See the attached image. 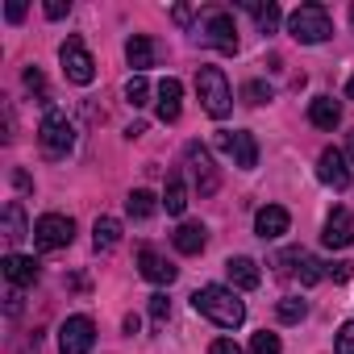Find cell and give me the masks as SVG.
<instances>
[{
	"label": "cell",
	"mask_w": 354,
	"mask_h": 354,
	"mask_svg": "<svg viewBox=\"0 0 354 354\" xmlns=\"http://www.w3.org/2000/svg\"><path fill=\"white\" fill-rule=\"evenodd\" d=\"M192 308H196L201 317H209L213 325H221V329H238V325L246 321V304L234 296V288H221V283L201 288V292L192 296Z\"/></svg>",
	"instance_id": "1"
},
{
	"label": "cell",
	"mask_w": 354,
	"mask_h": 354,
	"mask_svg": "<svg viewBox=\"0 0 354 354\" xmlns=\"http://www.w3.org/2000/svg\"><path fill=\"white\" fill-rule=\"evenodd\" d=\"M196 96H201L205 113L217 117V121L230 117V109H234V92H230V80H225L221 67H201L196 71Z\"/></svg>",
	"instance_id": "2"
},
{
	"label": "cell",
	"mask_w": 354,
	"mask_h": 354,
	"mask_svg": "<svg viewBox=\"0 0 354 354\" xmlns=\"http://www.w3.org/2000/svg\"><path fill=\"white\" fill-rule=\"evenodd\" d=\"M288 34H292L300 46H317V42H325V38L333 34V21H329V13H325L321 5H300V9L288 17Z\"/></svg>",
	"instance_id": "3"
},
{
	"label": "cell",
	"mask_w": 354,
	"mask_h": 354,
	"mask_svg": "<svg viewBox=\"0 0 354 354\" xmlns=\"http://www.w3.org/2000/svg\"><path fill=\"white\" fill-rule=\"evenodd\" d=\"M38 142L50 158H63L71 146H75V121L63 113V109H46L42 125H38Z\"/></svg>",
	"instance_id": "4"
},
{
	"label": "cell",
	"mask_w": 354,
	"mask_h": 354,
	"mask_svg": "<svg viewBox=\"0 0 354 354\" xmlns=\"http://www.w3.org/2000/svg\"><path fill=\"white\" fill-rule=\"evenodd\" d=\"M71 238H75V221L63 213H46L34 221V246L38 250H63V246H71Z\"/></svg>",
	"instance_id": "5"
},
{
	"label": "cell",
	"mask_w": 354,
	"mask_h": 354,
	"mask_svg": "<svg viewBox=\"0 0 354 354\" xmlns=\"http://www.w3.org/2000/svg\"><path fill=\"white\" fill-rule=\"evenodd\" d=\"M184 158H188V171H192V180H196V192H201V196H213V192L221 188V175H217V167H213L209 146L188 142V146H184Z\"/></svg>",
	"instance_id": "6"
},
{
	"label": "cell",
	"mask_w": 354,
	"mask_h": 354,
	"mask_svg": "<svg viewBox=\"0 0 354 354\" xmlns=\"http://www.w3.org/2000/svg\"><path fill=\"white\" fill-rule=\"evenodd\" d=\"M59 63H63V71H67L71 84H92V80H96V63H92L84 38H67V42L59 46Z\"/></svg>",
	"instance_id": "7"
},
{
	"label": "cell",
	"mask_w": 354,
	"mask_h": 354,
	"mask_svg": "<svg viewBox=\"0 0 354 354\" xmlns=\"http://www.w3.org/2000/svg\"><path fill=\"white\" fill-rule=\"evenodd\" d=\"M217 146L234 158V167H242V171H254L259 167V142H254L250 129H221L217 133Z\"/></svg>",
	"instance_id": "8"
},
{
	"label": "cell",
	"mask_w": 354,
	"mask_h": 354,
	"mask_svg": "<svg viewBox=\"0 0 354 354\" xmlns=\"http://www.w3.org/2000/svg\"><path fill=\"white\" fill-rule=\"evenodd\" d=\"M96 346V325H92V317H67L63 325H59V354H88Z\"/></svg>",
	"instance_id": "9"
},
{
	"label": "cell",
	"mask_w": 354,
	"mask_h": 354,
	"mask_svg": "<svg viewBox=\"0 0 354 354\" xmlns=\"http://www.w3.org/2000/svg\"><path fill=\"white\" fill-rule=\"evenodd\" d=\"M201 38H205L213 50H221V55H238V26H234V17L221 13V9H213V13L205 17Z\"/></svg>",
	"instance_id": "10"
},
{
	"label": "cell",
	"mask_w": 354,
	"mask_h": 354,
	"mask_svg": "<svg viewBox=\"0 0 354 354\" xmlns=\"http://www.w3.org/2000/svg\"><path fill=\"white\" fill-rule=\"evenodd\" d=\"M350 158L337 150V146H329V150H321V158H317V175H321V184H329L333 192H346L350 188V167H346Z\"/></svg>",
	"instance_id": "11"
},
{
	"label": "cell",
	"mask_w": 354,
	"mask_h": 354,
	"mask_svg": "<svg viewBox=\"0 0 354 354\" xmlns=\"http://www.w3.org/2000/svg\"><path fill=\"white\" fill-rule=\"evenodd\" d=\"M321 242H325L329 250H346V246L354 242V213H350V209H333V213L325 217Z\"/></svg>",
	"instance_id": "12"
},
{
	"label": "cell",
	"mask_w": 354,
	"mask_h": 354,
	"mask_svg": "<svg viewBox=\"0 0 354 354\" xmlns=\"http://www.w3.org/2000/svg\"><path fill=\"white\" fill-rule=\"evenodd\" d=\"M0 271H5V279L13 288H34L38 275H42V263L30 259V254H5V263H0Z\"/></svg>",
	"instance_id": "13"
},
{
	"label": "cell",
	"mask_w": 354,
	"mask_h": 354,
	"mask_svg": "<svg viewBox=\"0 0 354 354\" xmlns=\"http://www.w3.org/2000/svg\"><path fill=\"white\" fill-rule=\"evenodd\" d=\"M288 225H292V217H288V209H283V205H263V209L254 213V234H259L263 242L283 238V234H288Z\"/></svg>",
	"instance_id": "14"
},
{
	"label": "cell",
	"mask_w": 354,
	"mask_h": 354,
	"mask_svg": "<svg viewBox=\"0 0 354 354\" xmlns=\"http://www.w3.org/2000/svg\"><path fill=\"white\" fill-rule=\"evenodd\" d=\"M138 271H142V279H150V283H175V275H180V267L167 263V259H162L158 250H150V246L138 250Z\"/></svg>",
	"instance_id": "15"
},
{
	"label": "cell",
	"mask_w": 354,
	"mask_h": 354,
	"mask_svg": "<svg viewBox=\"0 0 354 354\" xmlns=\"http://www.w3.org/2000/svg\"><path fill=\"white\" fill-rule=\"evenodd\" d=\"M180 104H184V84L175 80V75H167L158 84V121L175 125V121H180Z\"/></svg>",
	"instance_id": "16"
},
{
	"label": "cell",
	"mask_w": 354,
	"mask_h": 354,
	"mask_svg": "<svg viewBox=\"0 0 354 354\" xmlns=\"http://www.w3.org/2000/svg\"><path fill=\"white\" fill-rule=\"evenodd\" d=\"M225 275H230V283H234V288H242V292H254V288L263 283L259 263H254V259H246V254H234V259L225 263Z\"/></svg>",
	"instance_id": "17"
},
{
	"label": "cell",
	"mask_w": 354,
	"mask_h": 354,
	"mask_svg": "<svg viewBox=\"0 0 354 354\" xmlns=\"http://www.w3.org/2000/svg\"><path fill=\"white\" fill-rule=\"evenodd\" d=\"M171 242H175V250H180V254H201L209 246V230L201 221H184L180 230L171 234Z\"/></svg>",
	"instance_id": "18"
},
{
	"label": "cell",
	"mask_w": 354,
	"mask_h": 354,
	"mask_svg": "<svg viewBox=\"0 0 354 354\" xmlns=\"http://www.w3.org/2000/svg\"><path fill=\"white\" fill-rule=\"evenodd\" d=\"M125 59H129L133 75H142L146 67H154V42H150L146 34H129V42H125Z\"/></svg>",
	"instance_id": "19"
},
{
	"label": "cell",
	"mask_w": 354,
	"mask_h": 354,
	"mask_svg": "<svg viewBox=\"0 0 354 354\" xmlns=\"http://www.w3.org/2000/svg\"><path fill=\"white\" fill-rule=\"evenodd\" d=\"M308 121H313L317 129H337V125H342V104H337L333 96H317V100L308 104Z\"/></svg>",
	"instance_id": "20"
},
{
	"label": "cell",
	"mask_w": 354,
	"mask_h": 354,
	"mask_svg": "<svg viewBox=\"0 0 354 354\" xmlns=\"http://www.w3.org/2000/svg\"><path fill=\"white\" fill-rule=\"evenodd\" d=\"M5 238H9V246L34 238V230L26 225V209H21V201H9V205H5Z\"/></svg>",
	"instance_id": "21"
},
{
	"label": "cell",
	"mask_w": 354,
	"mask_h": 354,
	"mask_svg": "<svg viewBox=\"0 0 354 354\" xmlns=\"http://www.w3.org/2000/svg\"><path fill=\"white\" fill-rule=\"evenodd\" d=\"M117 242H121V221H117V217H96V225H92V246H96V254L117 250Z\"/></svg>",
	"instance_id": "22"
},
{
	"label": "cell",
	"mask_w": 354,
	"mask_h": 354,
	"mask_svg": "<svg viewBox=\"0 0 354 354\" xmlns=\"http://www.w3.org/2000/svg\"><path fill=\"white\" fill-rule=\"evenodd\" d=\"M242 9H250V17L259 21V30H263V34H275V30H279V21H283V13H279L275 0H267V5H263V0H246Z\"/></svg>",
	"instance_id": "23"
},
{
	"label": "cell",
	"mask_w": 354,
	"mask_h": 354,
	"mask_svg": "<svg viewBox=\"0 0 354 354\" xmlns=\"http://www.w3.org/2000/svg\"><path fill=\"white\" fill-rule=\"evenodd\" d=\"M162 209H167L171 217H180V213L188 209V188H184L180 175H171V180H167V188H162Z\"/></svg>",
	"instance_id": "24"
},
{
	"label": "cell",
	"mask_w": 354,
	"mask_h": 354,
	"mask_svg": "<svg viewBox=\"0 0 354 354\" xmlns=\"http://www.w3.org/2000/svg\"><path fill=\"white\" fill-rule=\"evenodd\" d=\"M125 209H129V217H133V221H146V217H154L158 196H154V192H146V188H133V192H129V201H125Z\"/></svg>",
	"instance_id": "25"
},
{
	"label": "cell",
	"mask_w": 354,
	"mask_h": 354,
	"mask_svg": "<svg viewBox=\"0 0 354 354\" xmlns=\"http://www.w3.org/2000/svg\"><path fill=\"white\" fill-rule=\"evenodd\" d=\"M292 271L300 275V283H304V288H313V283H321V275H325V271H321V263H317L313 254H304V250L296 254V267H292Z\"/></svg>",
	"instance_id": "26"
},
{
	"label": "cell",
	"mask_w": 354,
	"mask_h": 354,
	"mask_svg": "<svg viewBox=\"0 0 354 354\" xmlns=\"http://www.w3.org/2000/svg\"><path fill=\"white\" fill-rule=\"evenodd\" d=\"M125 100H129L133 109L150 104V84H146V75H129V80H125Z\"/></svg>",
	"instance_id": "27"
},
{
	"label": "cell",
	"mask_w": 354,
	"mask_h": 354,
	"mask_svg": "<svg viewBox=\"0 0 354 354\" xmlns=\"http://www.w3.org/2000/svg\"><path fill=\"white\" fill-rule=\"evenodd\" d=\"M275 313H279V321H283V325H296V321H304L308 304H304V300H296V296H283V300L275 304Z\"/></svg>",
	"instance_id": "28"
},
{
	"label": "cell",
	"mask_w": 354,
	"mask_h": 354,
	"mask_svg": "<svg viewBox=\"0 0 354 354\" xmlns=\"http://www.w3.org/2000/svg\"><path fill=\"white\" fill-rule=\"evenodd\" d=\"M279 350H283V346H279V333H267V329H263V333L250 337V354H279Z\"/></svg>",
	"instance_id": "29"
},
{
	"label": "cell",
	"mask_w": 354,
	"mask_h": 354,
	"mask_svg": "<svg viewBox=\"0 0 354 354\" xmlns=\"http://www.w3.org/2000/svg\"><path fill=\"white\" fill-rule=\"evenodd\" d=\"M242 100H246V104H267V100H271V88H267L263 80H250V84L242 88Z\"/></svg>",
	"instance_id": "30"
},
{
	"label": "cell",
	"mask_w": 354,
	"mask_h": 354,
	"mask_svg": "<svg viewBox=\"0 0 354 354\" xmlns=\"http://www.w3.org/2000/svg\"><path fill=\"white\" fill-rule=\"evenodd\" d=\"M167 317H171V300H167L162 292H154V296H150V321H154V325H162Z\"/></svg>",
	"instance_id": "31"
},
{
	"label": "cell",
	"mask_w": 354,
	"mask_h": 354,
	"mask_svg": "<svg viewBox=\"0 0 354 354\" xmlns=\"http://www.w3.org/2000/svg\"><path fill=\"white\" fill-rule=\"evenodd\" d=\"M333 350H337V354H354V321H346V325L337 329V342H333Z\"/></svg>",
	"instance_id": "32"
},
{
	"label": "cell",
	"mask_w": 354,
	"mask_h": 354,
	"mask_svg": "<svg viewBox=\"0 0 354 354\" xmlns=\"http://www.w3.org/2000/svg\"><path fill=\"white\" fill-rule=\"evenodd\" d=\"M26 88H30V92H38V96H42V104H46V80H42V71H38V67H26Z\"/></svg>",
	"instance_id": "33"
},
{
	"label": "cell",
	"mask_w": 354,
	"mask_h": 354,
	"mask_svg": "<svg viewBox=\"0 0 354 354\" xmlns=\"http://www.w3.org/2000/svg\"><path fill=\"white\" fill-rule=\"evenodd\" d=\"M71 13V0H46V17L50 21H59V17H67Z\"/></svg>",
	"instance_id": "34"
},
{
	"label": "cell",
	"mask_w": 354,
	"mask_h": 354,
	"mask_svg": "<svg viewBox=\"0 0 354 354\" xmlns=\"http://www.w3.org/2000/svg\"><path fill=\"white\" fill-rule=\"evenodd\" d=\"M209 354H242V346H238L234 337H217V342L209 346Z\"/></svg>",
	"instance_id": "35"
},
{
	"label": "cell",
	"mask_w": 354,
	"mask_h": 354,
	"mask_svg": "<svg viewBox=\"0 0 354 354\" xmlns=\"http://www.w3.org/2000/svg\"><path fill=\"white\" fill-rule=\"evenodd\" d=\"M5 17H9V21L17 26V21L26 17V0H9V5H5Z\"/></svg>",
	"instance_id": "36"
},
{
	"label": "cell",
	"mask_w": 354,
	"mask_h": 354,
	"mask_svg": "<svg viewBox=\"0 0 354 354\" xmlns=\"http://www.w3.org/2000/svg\"><path fill=\"white\" fill-rule=\"evenodd\" d=\"M5 300H9V304H5V313H9V317H17V313H21V288H13Z\"/></svg>",
	"instance_id": "37"
},
{
	"label": "cell",
	"mask_w": 354,
	"mask_h": 354,
	"mask_svg": "<svg viewBox=\"0 0 354 354\" xmlns=\"http://www.w3.org/2000/svg\"><path fill=\"white\" fill-rule=\"evenodd\" d=\"M175 21H180V26H188L192 21V5H175V13H171Z\"/></svg>",
	"instance_id": "38"
},
{
	"label": "cell",
	"mask_w": 354,
	"mask_h": 354,
	"mask_svg": "<svg viewBox=\"0 0 354 354\" xmlns=\"http://www.w3.org/2000/svg\"><path fill=\"white\" fill-rule=\"evenodd\" d=\"M329 275H333V279H350V263H333Z\"/></svg>",
	"instance_id": "39"
},
{
	"label": "cell",
	"mask_w": 354,
	"mask_h": 354,
	"mask_svg": "<svg viewBox=\"0 0 354 354\" xmlns=\"http://www.w3.org/2000/svg\"><path fill=\"white\" fill-rule=\"evenodd\" d=\"M346 158L354 162V133H350V146H346Z\"/></svg>",
	"instance_id": "40"
},
{
	"label": "cell",
	"mask_w": 354,
	"mask_h": 354,
	"mask_svg": "<svg viewBox=\"0 0 354 354\" xmlns=\"http://www.w3.org/2000/svg\"><path fill=\"white\" fill-rule=\"evenodd\" d=\"M346 96H350V100H354V80H350V84H346Z\"/></svg>",
	"instance_id": "41"
},
{
	"label": "cell",
	"mask_w": 354,
	"mask_h": 354,
	"mask_svg": "<svg viewBox=\"0 0 354 354\" xmlns=\"http://www.w3.org/2000/svg\"><path fill=\"white\" fill-rule=\"evenodd\" d=\"M350 26H354V9H350Z\"/></svg>",
	"instance_id": "42"
}]
</instances>
